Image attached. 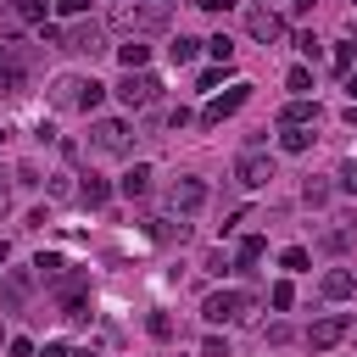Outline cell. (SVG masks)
<instances>
[{
	"label": "cell",
	"instance_id": "obj_30",
	"mask_svg": "<svg viewBox=\"0 0 357 357\" xmlns=\"http://www.w3.org/2000/svg\"><path fill=\"white\" fill-rule=\"evenodd\" d=\"M284 84H290L296 95H307V89H312V67H307V61H301V67H290V78H284Z\"/></svg>",
	"mask_w": 357,
	"mask_h": 357
},
{
	"label": "cell",
	"instance_id": "obj_25",
	"mask_svg": "<svg viewBox=\"0 0 357 357\" xmlns=\"http://www.w3.org/2000/svg\"><path fill=\"white\" fill-rule=\"evenodd\" d=\"M11 17L17 22H45V0H11Z\"/></svg>",
	"mask_w": 357,
	"mask_h": 357
},
{
	"label": "cell",
	"instance_id": "obj_35",
	"mask_svg": "<svg viewBox=\"0 0 357 357\" xmlns=\"http://www.w3.org/2000/svg\"><path fill=\"white\" fill-rule=\"evenodd\" d=\"M162 123H167V128H184V123H190V106H173V112H167Z\"/></svg>",
	"mask_w": 357,
	"mask_h": 357
},
{
	"label": "cell",
	"instance_id": "obj_17",
	"mask_svg": "<svg viewBox=\"0 0 357 357\" xmlns=\"http://www.w3.org/2000/svg\"><path fill=\"white\" fill-rule=\"evenodd\" d=\"M28 290H33V279H28L22 268H11V273H6V312H22Z\"/></svg>",
	"mask_w": 357,
	"mask_h": 357
},
{
	"label": "cell",
	"instance_id": "obj_9",
	"mask_svg": "<svg viewBox=\"0 0 357 357\" xmlns=\"http://www.w3.org/2000/svg\"><path fill=\"white\" fill-rule=\"evenodd\" d=\"M245 100H251V84H234L229 95H212V100L201 106V128H218V123H223V117H234Z\"/></svg>",
	"mask_w": 357,
	"mask_h": 357
},
{
	"label": "cell",
	"instance_id": "obj_42",
	"mask_svg": "<svg viewBox=\"0 0 357 357\" xmlns=\"http://www.w3.org/2000/svg\"><path fill=\"white\" fill-rule=\"evenodd\" d=\"M0 139H6V134H0Z\"/></svg>",
	"mask_w": 357,
	"mask_h": 357
},
{
	"label": "cell",
	"instance_id": "obj_8",
	"mask_svg": "<svg viewBox=\"0 0 357 357\" xmlns=\"http://www.w3.org/2000/svg\"><path fill=\"white\" fill-rule=\"evenodd\" d=\"M156 95H162V78H156V73H145V67H139V73H123V84H117V100H123V106H134V112H139V106H151Z\"/></svg>",
	"mask_w": 357,
	"mask_h": 357
},
{
	"label": "cell",
	"instance_id": "obj_26",
	"mask_svg": "<svg viewBox=\"0 0 357 357\" xmlns=\"http://www.w3.org/2000/svg\"><path fill=\"white\" fill-rule=\"evenodd\" d=\"M301 201H307V206H324V201H329V184H324V178H307V184H301Z\"/></svg>",
	"mask_w": 357,
	"mask_h": 357
},
{
	"label": "cell",
	"instance_id": "obj_33",
	"mask_svg": "<svg viewBox=\"0 0 357 357\" xmlns=\"http://www.w3.org/2000/svg\"><path fill=\"white\" fill-rule=\"evenodd\" d=\"M351 61H357V45H335V67L351 73Z\"/></svg>",
	"mask_w": 357,
	"mask_h": 357
},
{
	"label": "cell",
	"instance_id": "obj_31",
	"mask_svg": "<svg viewBox=\"0 0 357 357\" xmlns=\"http://www.w3.org/2000/svg\"><path fill=\"white\" fill-rule=\"evenodd\" d=\"M145 329H151L156 340H167V335H173V318H167V312H151V318H145Z\"/></svg>",
	"mask_w": 357,
	"mask_h": 357
},
{
	"label": "cell",
	"instance_id": "obj_28",
	"mask_svg": "<svg viewBox=\"0 0 357 357\" xmlns=\"http://www.w3.org/2000/svg\"><path fill=\"white\" fill-rule=\"evenodd\" d=\"M279 262H284L290 273H307V262H312V251H307V245H290V251H284Z\"/></svg>",
	"mask_w": 357,
	"mask_h": 357
},
{
	"label": "cell",
	"instance_id": "obj_20",
	"mask_svg": "<svg viewBox=\"0 0 357 357\" xmlns=\"http://www.w3.org/2000/svg\"><path fill=\"white\" fill-rule=\"evenodd\" d=\"M33 273H39L45 284H56V279H67V262H61L56 251H39V257H33Z\"/></svg>",
	"mask_w": 357,
	"mask_h": 357
},
{
	"label": "cell",
	"instance_id": "obj_1",
	"mask_svg": "<svg viewBox=\"0 0 357 357\" xmlns=\"http://www.w3.org/2000/svg\"><path fill=\"white\" fill-rule=\"evenodd\" d=\"M33 78V45L11 28H0V95H22Z\"/></svg>",
	"mask_w": 357,
	"mask_h": 357
},
{
	"label": "cell",
	"instance_id": "obj_41",
	"mask_svg": "<svg viewBox=\"0 0 357 357\" xmlns=\"http://www.w3.org/2000/svg\"><path fill=\"white\" fill-rule=\"evenodd\" d=\"M346 95H351V100H357V67H351V73H346Z\"/></svg>",
	"mask_w": 357,
	"mask_h": 357
},
{
	"label": "cell",
	"instance_id": "obj_10",
	"mask_svg": "<svg viewBox=\"0 0 357 357\" xmlns=\"http://www.w3.org/2000/svg\"><path fill=\"white\" fill-rule=\"evenodd\" d=\"M245 33L262 39V45H279V39H284V17L268 11V6H251V11H245Z\"/></svg>",
	"mask_w": 357,
	"mask_h": 357
},
{
	"label": "cell",
	"instance_id": "obj_24",
	"mask_svg": "<svg viewBox=\"0 0 357 357\" xmlns=\"http://www.w3.org/2000/svg\"><path fill=\"white\" fill-rule=\"evenodd\" d=\"M206 50H212V61H218V67H229V61H234V39H229V33H212V39H206Z\"/></svg>",
	"mask_w": 357,
	"mask_h": 357
},
{
	"label": "cell",
	"instance_id": "obj_16",
	"mask_svg": "<svg viewBox=\"0 0 357 357\" xmlns=\"http://www.w3.org/2000/svg\"><path fill=\"white\" fill-rule=\"evenodd\" d=\"M351 290H357V273H351V268H329V273H324V296H329V301H346Z\"/></svg>",
	"mask_w": 357,
	"mask_h": 357
},
{
	"label": "cell",
	"instance_id": "obj_3",
	"mask_svg": "<svg viewBox=\"0 0 357 357\" xmlns=\"http://www.w3.org/2000/svg\"><path fill=\"white\" fill-rule=\"evenodd\" d=\"M234 184H240V190H268V184H273V156H268L262 145H245V151L234 156Z\"/></svg>",
	"mask_w": 357,
	"mask_h": 357
},
{
	"label": "cell",
	"instance_id": "obj_21",
	"mask_svg": "<svg viewBox=\"0 0 357 357\" xmlns=\"http://www.w3.org/2000/svg\"><path fill=\"white\" fill-rule=\"evenodd\" d=\"M201 50H206V39H190V33H178V39H173V45H167V56H173V61H178V67H184V61H195V56H201Z\"/></svg>",
	"mask_w": 357,
	"mask_h": 357
},
{
	"label": "cell",
	"instance_id": "obj_37",
	"mask_svg": "<svg viewBox=\"0 0 357 357\" xmlns=\"http://www.w3.org/2000/svg\"><path fill=\"white\" fill-rule=\"evenodd\" d=\"M78 11H89V0H61V17H78Z\"/></svg>",
	"mask_w": 357,
	"mask_h": 357
},
{
	"label": "cell",
	"instance_id": "obj_13",
	"mask_svg": "<svg viewBox=\"0 0 357 357\" xmlns=\"http://www.w3.org/2000/svg\"><path fill=\"white\" fill-rule=\"evenodd\" d=\"M312 123H318V100H307V95H296L279 112V128H312Z\"/></svg>",
	"mask_w": 357,
	"mask_h": 357
},
{
	"label": "cell",
	"instance_id": "obj_19",
	"mask_svg": "<svg viewBox=\"0 0 357 357\" xmlns=\"http://www.w3.org/2000/svg\"><path fill=\"white\" fill-rule=\"evenodd\" d=\"M78 201H84V206H106V201H112V184H106V178H95V173H84Z\"/></svg>",
	"mask_w": 357,
	"mask_h": 357
},
{
	"label": "cell",
	"instance_id": "obj_27",
	"mask_svg": "<svg viewBox=\"0 0 357 357\" xmlns=\"http://www.w3.org/2000/svg\"><path fill=\"white\" fill-rule=\"evenodd\" d=\"M151 234H156V240H184V223H173V218H151Z\"/></svg>",
	"mask_w": 357,
	"mask_h": 357
},
{
	"label": "cell",
	"instance_id": "obj_34",
	"mask_svg": "<svg viewBox=\"0 0 357 357\" xmlns=\"http://www.w3.org/2000/svg\"><path fill=\"white\" fill-rule=\"evenodd\" d=\"M6 351H11V357H33V340H28V335H11Z\"/></svg>",
	"mask_w": 357,
	"mask_h": 357
},
{
	"label": "cell",
	"instance_id": "obj_5",
	"mask_svg": "<svg viewBox=\"0 0 357 357\" xmlns=\"http://www.w3.org/2000/svg\"><path fill=\"white\" fill-rule=\"evenodd\" d=\"M251 307H257V301H251L245 290H212V296L201 301V318H206V324H240Z\"/></svg>",
	"mask_w": 357,
	"mask_h": 357
},
{
	"label": "cell",
	"instance_id": "obj_39",
	"mask_svg": "<svg viewBox=\"0 0 357 357\" xmlns=\"http://www.w3.org/2000/svg\"><path fill=\"white\" fill-rule=\"evenodd\" d=\"M6 206H11V178L0 173V212H6Z\"/></svg>",
	"mask_w": 357,
	"mask_h": 357
},
{
	"label": "cell",
	"instance_id": "obj_18",
	"mask_svg": "<svg viewBox=\"0 0 357 357\" xmlns=\"http://www.w3.org/2000/svg\"><path fill=\"white\" fill-rule=\"evenodd\" d=\"M117 61H123L128 73H139V67L151 61V45H145V39H123V45H117Z\"/></svg>",
	"mask_w": 357,
	"mask_h": 357
},
{
	"label": "cell",
	"instance_id": "obj_38",
	"mask_svg": "<svg viewBox=\"0 0 357 357\" xmlns=\"http://www.w3.org/2000/svg\"><path fill=\"white\" fill-rule=\"evenodd\" d=\"M201 11H234V0H195Z\"/></svg>",
	"mask_w": 357,
	"mask_h": 357
},
{
	"label": "cell",
	"instance_id": "obj_40",
	"mask_svg": "<svg viewBox=\"0 0 357 357\" xmlns=\"http://www.w3.org/2000/svg\"><path fill=\"white\" fill-rule=\"evenodd\" d=\"M45 357H73V351H67L61 340H50V346H45Z\"/></svg>",
	"mask_w": 357,
	"mask_h": 357
},
{
	"label": "cell",
	"instance_id": "obj_11",
	"mask_svg": "<svg viewBox=\"0 0 357 357\" xmlns=\"http://www.w3.org/2000/svg\"><path fill=\"white\" fill-rule=\"evenodd\" d=\"M61 50L100 56V50H106V28H100V22H78V28H67V45H61Z\"/></svg>",
	"mask_w": 357,
	"mask_h": 357
},
{
	"label": "cell",
	"instance_id": "obj_23",
	"mask_svg": "<svg viewBox=\"0 0 357 357\" xmlns=\"http://www.w3.org/2000/svg\"><path fill=\"white\" fill-rule=\"evenodd\" d=\"M268 307H273V312H290V307H296V290H290V279L268 284Z\"/></svg>",
	"mask_w": 357,
	"mask_h": 357
},
{
	"label": "cell",
	"instance_id": "obj_12",
	"mask_svg": "<svg viewBox=\"0 0 357 357\" xmlns=\"http://www.w3.org/2000/svg\"><path fill=\"white\" fill-rule=\"evenodd\" d=\"M346 329H351V318H346V312H329V318H318V324H312L307 346H312V351H329L335 340H346Z\"/></svg>",
	"mask_w": 357,
	"mask_h": 357
},
{
	"label": "cell",
	"instance_id": "obj_36",
	"mask_svg": "<svg viewBox=\"0 0 357 357\" xmlns=\"http://www.w3.org/2000/svg\"><path fill=\"white\" fill-rule=\"evenodd\" d=\"M201 357H229V340H218V335H212V340L201 346Z\"/></svg>",
	"mask_w": 357,
	"mask_h": 357
},
{
	"label": "cell",
	"instance_id": "obj_43",
	"mask_svg": "<svg viewBox=\"0 0 357 357\" xmlns=\"http://www.w3.org/2000/svg\"><path fill=\"white\" fill-rule=\"evenodd\" d=\"M156 6H162V0H156Z\"/></svg>",
	"mask_w": 357,
	"mask_h": 357
},
{
	"label": "cell",
	"instance_id": "obj_7",
	"mask_svg": "<svg viewBox=\"0 0 357 357\" xmlns=\"http://www.w3.org/2000/svg\"><path fill=\"white\" fill-rule=\"evenodd\" d=\"M89 145H95L100 156H128V151H134V134H128V123H117V117H100V123L89 128Z\"/></svg>",
	"mask_w": 357,
	"mask_h": 357
},
{
	"label": "cell",
	"instance_id": "obj_2",
	"mask_svg": "<svg viewBox=\"0 0 357 357\" xmlns=\"http://www.w3.org/2000/svg\"><path fill=\"white\" fill-rule=\"evenodd\" d=\"M45 95H50V106H61V112H95L100 95H106V84L84 78V73H56Z\"/></svg>",
	"mask_w": 357,
	"mask_h": 357
},
{
	"label": "cell",
	"instance_id": "obj_32",
	"mask_svg": "<svg viewBox=\"0 0 357 357\" xmlns=\"http://www.w3.org/2000/svg\"><path fill=\"white\" fill-rule=\"evenodd\" d=\"M296 50H301V56H307V61H318V56H324V45H318V39H312V33H301V39H296Z\"/></svg>",
	"mask_w": 357,
	"mask_h": 357
},
{
	"label": "cell",
	"instance_id": "obj_29",
	"mask_svg": "<svg viewBox=\"0 0 357 357\" xmlns=\"http://www.w3.org/2000/svg\"><path fill=\"white\" fill-rule=\"evenodd\" d=\"M335 184H340L346 195H357V156H346V162H340V173H335Z\"/></svg>",
	"mask_w": 357,
	"mask_h": 357
},
{
	"label": "cell",
	"instance_id": "obj_6",
	"mask_svg": "<svg viewBox=\"0 0 357 357\" xmlns=\"http://www.w3.org/2000/svg\"><path fill=\"white\" fill-rule=\"evenodd\" d=\"M56 307H61V318L84 324V318H89V273H67V279H56Z\"/></svg>",
	"mask_w": 357,
	"mask_h": 357
},
{
	"label": "cell",
	"instance_id": "obj_15",
	"mask_svg": "<svg viewBox=\"0 0 357 357\" xmlns=\"http://www.w3.org/2000/svg\"><path fill=\"white\" fill-rule=\"evenodd\" d=\"M262 257H268V240H262V234H245V240L234 245V273H251Z\"/></svg>",
	"mask_w": 357,
	"mask_h": 357
},
{
	"label": "cell",
	"instance_id": "obj_22",
	"mask_svg": "<svg viewBox=\"0 0 357 357\" xmlns=\"http://www.w3.org/2000/svg\"><path fill=\"white\" fill-rule=\"evenodd\" d=\"M279 145H284L290 156H301V151L312 145V128H279Z\"/></svg>",
	"mask_w": 357,
	"mask_h": 357
},
{
	"label": "cell",
	"instance_id": "obj_14",
	"mask_svg": "<svg viewBox=\"0 0 357 357\" xmlns=\"http://www.w3.org/2000/svg\"><path fill=\"white\" fill-rule=\"evenodd\" d=\"M151 178H156V173H151L145 162H134V167L117 178V195H128V201H145V195H151Z\"/></svg>",
	"mask_w": 357,
	"mask_h": 357
},
{
	"label": "cell",
	"instance_id": "obj_4",
	"mask_svg": "<svg viewBox=\"0 0 357 357\" xmlns=\"http://www.w3.org/2000/svg\"><path fill=\"white\" fill-rule=\"evenodd\" d=\"M206 178H195V173H178L173 184H167V206H173V218H195L201 206H206Z\"/></svg>",
	"mask_w": 357,
	"mask_h": 357
}]
</instances>
